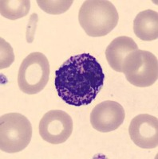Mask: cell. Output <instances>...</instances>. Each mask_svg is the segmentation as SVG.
Here are the masks:
<instances>
[{"mask_svg":"<svg viewBox=\"0 0 158 159\" xmlns=\"http://www.w3.org/2000/svg\"><path fill=\"white\" fill-rule=\"evenodd\" d=\"M105 74L98 60L89 53L72 56L55 72V86L58 96L74 107L94 100L104 85Z\"/></svg>","mask_w":158,"mask_h":159,"instance_id":"obj_1","label":"cell"},{"mask_svg":"<svg viewBox=\"0 0 158 159\" xmlns=\"http://www.w3.org/2000/svg\"><path fill=\"white\" fill-rule=\"evenodd\" d=\"M79 23L89 37H104L113 30L119 21L117 11L106 0H87L78 14Z\"/></svg>","mask_w":158,"mask_h":159,"instance_id":"obj_2","label":"cell"},{"mask_svg":"<svg viewBox=\"0 0 158 159\" xmlns=\"http://www.w3.org/2000/svg\"><path fill=\"white\" fill-rule=\"evenodd\" d=\"M32 138V126L20 113H7L0 118V149L9 154L26 149Z\"/></svg>","mask_w":158,"mask_h":159,"instance_id":"obj_3","label":"cell"},{"mask_svg":"<svg viewBox=\"0 0 158 159\" xmlns=\"http://www.w3.org/2000/svg\"><path fill=\"white\" fill-rule=\"evenodd\" d=\"M122 72L131 84L149 87L157 80V57L149 51L136 49L125 58Z\"/></svg>","mask_w":158,"mask_h":159,"instance_id":"obj_4","label":"cell"},{"mask_svg":"<svg viewBox=\"0 0 158 159\" xmlns=\"http://www.w3.org/2000/svg\"><path fill=\"white\" fill-rule=\"evenodd\" d=\"M50 77L47 57L40 52H31L21 63L18 84L25 94L35 95L43 90Z\"/></svg>","mask_w":158,"mask_h":159,"instance_id":"obj_5","label":"cell"},{"mask_svg":"<svg viewBox=\"0 0 158 159\" xmlns=\"http://www.w3.org/2000/svg\"><path fill=\"white\" fill-rule=\"evenodd\" d=\"M39 134L44 141L57 145L65 143L73 132V120L65 111L51 110L39 122Z\"/></svg>","mask_w":158,"mask_h":159,"instance_id":"obj_6","label":"cell"},{"mask_svg":"<svg viewBox=\"0 0 158 159\" xmlns=\"http://www.w3.org/2000/svg\"><path fill=\"white\" fill-rule=\"evenodd\" d=\"M126 112L116 101L106 100L96 105L90 113V123L93 129L102 133L117 130L123 123Z\"/></svg>","mask_w":158,"mask_h":159,"instance_id":"obj_7","label":"cell"},{"mask_svg":"<svg viewBox=\"0 0 158 159\" xmlns=\"http://www.w3.org/2000/svg\"><path fill=\"white\" fill-rule=\"evenodd\" d=\"M131 140L143 149L156 148L158 146V120L155 116L141 114L135 116L129 127Z\"/></svg>","mask_w":158,"mask_h":159,"instance_id":"obj_8","label":"cell"},{"mask_svg":"<svg viewBox=\"0 0 158 159\" xmlns=\"http://www.w3.org/2000/svg\"><path fill=\"white\" fill-rule=\"evenodd\" d=\"M138 49V46L133 38L127 36L116 38L109 43L105 50L108 63L113 70L122 72V65L126 56Z\"/></svg>","mask_w":158,"mask_h":159,"instance_id":"obj_9","label":"cell"},{"mask_svg":"<svg viewBox=\"0 0 158 159\" xmlns=\"http://www.w3.org/2000/svg\"><path fill=\"white\" fill-rule=\"evenodd\" d=\"M133 31L142 41L149 42L158 38V14L153 10L140 12L133 21Z\"/></svg>","mask_w":158,"mask_h":159,"instance_id":"obj_10","label":"cell"},{"mask_svg":"<svg viewBox=\"0 0 158 159\" xmlns=\"http://www.w3.org/2000/svg\"><path fill=\"white\" fill-rule=\"evenodd\" d=\"M31 9L29 0H1V15L10 20H16L26 16Z\"/></svg>","mask_w":158,"mask_h":159,"instance_id":"obj_11","label":"cell"},{"mask_svg":"<svg viewBox=\"0 0 158 159\" xmlns=\"http://www.w3.org/2000/svg\"><path fill=\"white\" fill-rule=\"evenodd\" d=\"M73 0H63V1H50V0H38L37 3L38 7L44 12L50 14V15H61L66 12L71 5L73 4Z\"/></svg>","mask_w":158,"mask_h":159,"instance_id":"obj_12","label":"cell"},{"mask_svg":"<svg viewBox=\"0 0 158 159\" xmlns=\"http://www.w3.org/2000/svg\"><path fill=\"white\" fill-rule=\"evenodd\" d=\"M1 64L0 69H3L10 67L15 61V54L12 47L5 40L1 38Z\"/></svg>","mask_w":158,"mask_h":159,"instance_id":"obj_13","label":"cell"}]
</instances>
